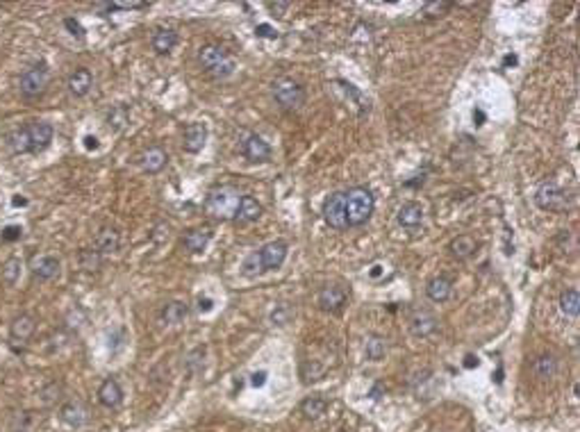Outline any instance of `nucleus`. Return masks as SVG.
I'll return each mask as SVG.
<instances>
[{"label":"nucleus","mask_w":580,"mask_h":432,"mask_svg":"<svg viewBox=\"0 0 580 432\" xmlns=\"http://www.w3.org/2000/svg\"><path fill=\"white\" fill-rule=\"evenodd\" d=\"M464 366H466V369H473V366H478V357H473V355H469V357H466V362H464Z\"/></svg>","instance_id":"obj_46"},{"label":"nucleus","mask_w":580,"mask_h":432,"mask_svg":"<svg viewBox=\"0 0 580 432\" xmlns=\"http://www.w3.org/2000/svg\"><path fill=\"white\" fill-rule=\"evenodd\" d=\"M60 416H62V421L68 423L71 428H80L82 423H84V419H87V414H84V407L80 405V403H73V401H68V403L62 405Z\"/></svg>","instance_id":"obj_25"},{"label":"nucleus","mask_w":580,"mask_h":432,"mask_svg":"<svg viewBox=\"0 0 580 432\" xmlns=\"http://www.w3.org/2000/svg\"><path fill=\"white\" fill-rule=\"evenodd\" d=\"M7 146H10L12 153H16V155L30 153V139H27L25 125H23V127H16V130H12L10 134H7Z\"/></svg>","instance_id":"obj_29"},{"label":"nucleus","mask_w":580,"mask_h":432,"mask_svg":"<svg viewBox=\"0 0 580 432\" xmlns=\"http://www.w3.org/2000/svg\"><path fill=\"white\" fill-rule=\"evenodd\" d=\"M60 259L55 257V255H39V257L32 259L30 264V271L37 280H53L60 275Z\"/></svg>","instance_id":"obj_11"},{"label":"nucleus","mask_w":580,"mask_h":432,"mask_svg":"<svg viewBox=\"0 0 580 432\" xmlns=\"http://www.w3.org/2000/svg\"><path fill=\"white\" fill-rule=\"evenodd\" d=\"M535 203L537 207L544 212H564L569 207V196L564 194V189L553 180L542 182L540 189L535 194Z\"/></svg>","instance_id":"obj_5"},{"label":"nucleus","mask_w":580,"mask_h":432,"mask_svg":"<svg viewBox=\"0 0 580 432\" xmlns=\"http://www.w3.org/2000/svg\"><path fill=\"white\" fill-rule=\"evenodd\" d=\"M253 387H262L266 382V373L264 371H260V373H253Z\"/></svg>","instance_id":"obj_43"},{"label":"nucleus","mask_w":580,"mask_h":432,"mask_svg":"<svg viewBox=\"0 0 580 432\" xmlns=\"http://www.w3.org/2000/svg\"><path fill=\"white\" fill-rule=\"evenodd\" d=\"M212 307H214L212 298H201V301H198V309H201V312H210Z\"/></svg>","instance_id":"obj_44"},{"label":"nucleus","mask_w":580,"mask_h":432,"mask_svg":"<svg viewBox=\"0 0 580 432\" xmlns=\"http://www.w3.org/2000/svg\"><path fill=\"white\" fill-rule=\"evenodd\" d=\"M244 275H249V278H253V275H257V273H262V266H260V257H257V253H253L249 259L244 262Z\"/></svg>","instance_id":"obj_36"},{"label":"nucleus","mask_w":580,"mask_h":432,"mask_svg":"<svg viewBox=\"0 0 580 432\" xmlns=\"http://www.w3.org/2000/svg\"><path fill=\"white\" fill-rule=\"evenodd\" d=\"M80 266L84 268V271H96L98 266H101V253L98 251H82L80 253Z\"/></svg>","instance_id":"obj_35"},{"label":"nucleus","mask_w":580,"mask_h":432,"mask_svg":"<svg viewBox=\"0 0 580 432\" xmlns=\"http://www.w3.org/2000/svg\"><path fill=\"white\" fill-rule=\"evenodd\" d=\"M10 432H34L37 430V414L30 412V409H21V412H14L10 416V423H7Z\"/></svg>","instance_id":"obj_23"},{"label":"nucleus","mask_w":580,"mask_h":432,"mask_svg":"<svg viewBox=\"0 0 580 432\" xmlns=\"http://www.w3.org/2000/svg\"><path fill=\"white\" fill-rule=\"evenodd\" d=\"M560 312L564 316L569 318H576L578 312H580V296H578V289H564L562 296H560Z\"/></svg>","instance_id":"obj_30"},{"label":"nucleus","mask_w":580,"mask_h":432,"mask_svg":"<svg viewBox=\"0 0 580 432\" xmlns=\"http://www.w3.org/2000/svg\"><path fill=\"white\" fill-rule=\"evenodd\" d=\"M239 201H242V194L235 187H216L207 194V201H205V212L214 218H221V221H228V218H235Z\"/></svg>","instance_id":"obj_2"},{"label":"nucleus","mask_w":580,"mask_h":432,"mask_svg":"<svg viewBox=\"0 0 580 432\" xmlns=\"http://www.w3.org/2000/svg\"><path fill=\"white\" fill-rule=\"evenodd\" d=\"M451 10V3H428L426 10H423V14H430V12H440L437 16H442L444 12Z\"/></svg>","instance_id":"obj_40"},{"label":"nucleus","mask_w":580,"mask_h":432,"mask_svg":"<svg viewBox=\"0 0 580 432\" xmlns=\"http://www.w3.org/2000/svg\"><path fill=\"white\" fill-rule=\"evenodd\" d=\"M437 330V318L430 314V312H416V314L409 318V332L414 337H428Z\"/></svg>","instance_id":"obj_18"},{"label":"nucleus","mask_w":580,"mask_h":432,"mask_svg":"<svg viewBox=\"0 0 580 432\" xmlns=\"http://www.w3.org/2000/svg\"><path fill=\"white\" fill-rule=\"evenodd\" d=\"M144 7H148V3H112V12L114 10H144Z\"/></svg>","instance_id":"obj_39"},{"label":"nucleus","mask_w":580,"mask_h":432,"mask_svg":"<svg viewBox=\"0 0 580 432\" xmlns=\"http://www.w3.org/2000/svg\"><path fill=\"white\" fill-rule=\"evenodd\" d=\"M555 369H557V362H555V357L553 355H542L540 359H537V364H535V371H537V375H540V378H551V375L555 373Z\"/></svg>","instance_id":"obj_34"},{"label":"nucleus","mask_w":580,"mask_h":432,"mask_svg":"<svg viewBox=\"0 0 580 432\" xmlns=\"http://www.w3.org/2000/svg\"><path fill=\"white\" fill-rule=\"evenodd\" d=\"M48 80H51V75H48L46 64L30 66L23 75H21V80H18L21 94H23L25 98H37V96H41L46 91Z\"/></svg>","instance_id":"obj_6"},{"label":"nucleus","mask_w":580,"mask_h":432,"mask_svg":"<svg viewBox=\"0 0 580 432\" xmlns=\"http://www.w3.org/2000/svg\"><path fill=\"white\" fill-rule=\"evenodd\" d=\"M153 51L160 53V55H166L171 53L175 44H178V34H175L173 30H157L153 34Z\"/></svg>","instance_id":"obj_27"},{"label":"nucleus","mask_w":580,"mask_h":432,"mask_svg":"<svg viewBox=\"0 0 580 432\" xmlns=\"http://www.w3.org/2000/svg\"><path fill=\"white\" fill-rule=\"evenodd\" d=\"M21 268H23V264H21L18 257H10L3 264V280L7 282V285H16L18 278H21Z\"/></svg>","instance_id":"obj_33"},{"label":"nucleus","mask_w":580,"mask_h":432,"mask_svg":"<svg viewBox=\"0 0 580 432\" xmlns=\"http://www.w3.org/2000/svg\"><path fill=\"white\" fill-rule=\"evenodd\" d=\"M262 271H275L285 264L287 259V244L285 242H268L266 246L260 248L257 253Z\"/></svg>","instance_id":"obj_9"},{"label":"nucleus","mask_w":580,"mask_h":432,"mask_svg":"<svg viewBox=\"0 0 580 432\" xmlns=\"http://www.w3.org/2000/svg\"><path fill=\"white\" fill-rule=\"evenodd\" d=\"M242 153L246 160L253 162V164H260V162H266L271 157V146H268L260 134H249L242 144Z\"/></svg>","instance_id":"obj_10"},{"label":"nucleus","mask_w":580,"mask_h":432,"mask_svg":"<svg viewBox=\"0 0 580 432\" xmlns=\"http://www.w3.org/2000/svg\"><path fill=\"white\" fill-rule=\"evenodd\" d=\"M323 221L335 230H346V207H344V191H335L323 203Z\"/></svg>","instance_id":"obj_7"},{"label":"nucleus","mask_w":580,"mask_h":432,"mask_svg":"<svg viewBox=\"0 0 580 432\" xmlns=\"http://www.w3.org/2000/svg\"><path fill=\"white\" fill-rule=\"evenodd\" d=\"M385 355H387V342L383 337H371L366 342V357L371 362H380V359H385Z\"/></svg>","instance_id":"obj_32"},{"label":"nucleus","mask_w":580,"mask_h":432,"mask_svg":"<svg viewBox=\"0 0 580 432\" xmlns=\"http://www.w3.org/2000/svg\"><path fill=\"white\" fill-rule=\"evenodd\" d=\"M91 84H94V77H91V71L89 68H75L73 73L68 75V82L66 87L71 91V96L75 98H82L89 94Z\"/></svg>","instance_id":"obj_15"},{"label":"nucleus","mask_w":580,"mask_h":432,"mask_svg":"<svg viewBox=\"0 0 580 432\" xmlns=\"http://www.w3.org/2000/svg\"><path fill=\"white\" fill-rule=\"evenodd\" d=\"M210 242H212V230L210 228H194V230H187L185 235H182V246L194 255L203 253Z\"/></svg>","instance_id":"obj_16"},{"label":"nucleus","mask_w":580,"mask_h":432,"mask_svg":"<svg viewBox=\"0 0 580 432\" xmlns=\"http://www.w3.org/2000/svg\"><path fill=\"white\" fill-rule=\"evenodd\" d=\"M449 251L455 259H466V257H471L473 251H476V242H473L469 235H459L449 244Z\"/></svg>","instance_id":"obj_28"},{"label":"nucleus","mask_w":580,"mask_h":432,"mask_svg":"<svg viewBox=\"0 0 580 432\" xmlns=\"http://www.w3.org/2000/svg\"><path fill=\"white\" fill-rule=\"evenodd\" d=\"M166 164H168V155L166 151H162L160 146L148 148V151L141 155V168H144L146 173H160Z\"/></svg>","instance_id":"obj_17"},{"label":"nucleus","mask_w":580,"mask_h":432,"mask_svg":"<svg viewBox=\"0 0 580 432\" xmlns=\"http://www.w3.org/2000/svg\"><path fill=\"white\" fill-rule=\"evenodd\" d=\"M21 235H23L21 225H7L3 230V242H16V239H21Z\"/></svg>","instance_id":"obj_37"},{"label":"nucleus","mask_w":580,"mask_h":432,"mask_svg":"<svg viewBox=\"0 0 580 432\" xmlns=\"http://www.w3.org/2000/svg\"><path fill=\"white\" fill-rule=\"evenodd\" d=\"M260 216H262V205L253 196H242L239 207H237V214H235V221L237 223H253V221H257Z\"/></svg>","instance_id":"obj_19"},{"label":"nucleus","mask_w":580,"mask_h":432,"mask_svg":"<svg viewBox=\"0 0 580 432\" xmlns=\"http://www.w3.org/2000/svg\"><path fill=\"white\" fill-rule=\"evenodd\" d=\"M344 207H346V225L349 228H357L364 225L371 218L373 209H376V198L366 187H355L344 191Z\"/></svg>","instance_id":"obj_1"},{"label":"nucleus","mask_w":580,"mask_h":432,"mask_svg":"<svg viewBox=\"0 0 580 432\" xmlns=\"http://www.w3.org/2000/svg\"><path fill=\"white\" fill-rule=\"evenodd\" d=\"M98 401H101L103 407H110V409L118 407L123 403V389H121V385H118L114 378L105 380L103 385H101V389H98Z\"/></svg>","instance_id":"obj_14"},{"label":"nucleus","mask_w":580,"mask_h":432,"mask_svg":"<svg viewBox=\"0 0 580 432\" xmlns=\"http://www.w3.org/2000/svg\"><path fill=\"white\" fill-rule=\"evenodd\" d=\"M399 223L403 225V228H419V225L423 223V207L419 203H405L403 207L399 209Z\"/></svg>","instance_id":"obj_21"},{"label":"nucleus","mask_w":580,"mask_h":432,"mask_svg":"<svg viewBox=\"0 0 580 432\" xmlns=\"http://www.w3.org/2000/svg\"><path fill=\"white\" fill-rule=\"evenodd\" d=\"M301 409L307 419H319L321 414H325V409H328V403H325V398H321V396H310L307 401H303Z\"/></svg>","instance_id":"obj_31"},{"label":"nucleus","mask_w":580,"mask_h":432,"mask_svg":"<svg viewBox=\"0 0 580 432\" xmlns=\"http://www.w3.org/2000/svg\"><path fill=\"white\" fill-rule=\"evenodd\" d=\"M346 301H349V296H346L344 289H342V287H337V285H328V287H323V289H321V294H319V305H321V309L332 312V314H337V312H342V309H344V305H346Z\"/></svg>","instance_id":"obj_13"},{"label":"nucleus","mask_w":580,"mask_h":432,"mask_svg":"<svg viewBox=\"0 0 580 432\" xmlns=\"http://www.w3.org/2000/svg\"><path fill=\"white\" fill-rule=\"evenodd\" d=\"M64 25L68 27V30H71V34H73V37H84V30H82V25L77 23L75 18H66V21H64Z\"/></svg>","instance_id":"obj_41"},{"label":"nucleus","mask_w":580,"mask_h":432,"mask_svg":"<svg viewBox=\"0 0 580 432\" xmlns=\"http://www.w3.org/2000/svg\"><path fill=\"white\" fill-rule=\"evenodd\" d=\"M473 121H476V125H483V123H485V112L480 110V107L473 110Z\"/></svg>","instance_id":"obj_45"},{"label":"nucleus","mask_w":580,"mask_h":432,"mask_svg":"<svg viewBox=\"0 0 580 432\" xmlns=\"http://www.w3.org/2000/svg\"><path fill=\"white\" fill-rule=\"evenodd\" d=\"M84 141H87V148H98V139L96 137H87Z\"/></svg>","instance_id":"obj_47"},{"label":"nucleus","mask_w":580,"mask_h":432,"mask_svg":"<svg viewBox=\"0 0 580 432\" xmlns=\"http://www.w3.org/2000/svg\"><path fill=\"white\" fill-rule=\"evenodd\" d=\"M189 314V307L185 305L182 301H171L166 303L164 309H162V321L168 323V325H178L187 318Z\"/></svg>","instance_id":"obj_26"},{"label":"nucleus","mask_w":580,"mask_h":432,"mask_svg":"<svg viewBox=\"0 0 580 432\" xmlns=\"http://www.w3.org/2000/svg\"><path fill=\"white\" fill-rule=\"evenodd\" d=\"M205 141H207V127L203 123H189L185 127V132H182V148L192 155L203 151Z\"/></svg>","instance_id":"obj_12"},{"label":"nucleus","mask_w":580,"mask_h":432,"mask_svg":"<svg viewBox=\"0 0 580 432\" xmlns=\"http://www.w3.org/2000/svg\"><path fill=\"white\" fill-rule=\"evenodd\" d=\"M118 246H121V237L114 228H103L98 232V239H96V251L101 255H108V253H116Z\"/></svg>","instance_id":"obj_24"},{"label":"nucleus","mask_w":580,"mask_h":432,"mask_svg":"<svg viewBox=\"0 0 580 432\" xmlns=\"http://www.w3.org/2000/svg\"><path fill=\"white\" fill-rule=\"evenodd\" d=\"M34 328H37V323H34V318L30 314H18L10 325V335L14 342H27L32 337Z\"/></svg>","instance_id":"obj_20"},{"label":"nucleus","mask_w":580,"mask_h":432,"mask_svg":"<svg viewBox=\"0 0 580 432\" xmlns=\"http://www.w3.org/2000/svg\"><path fill=\"white\" fill-rule=\"evenodd\" d=\"M289 7H292V3H268V10L273 12V16H285Z\"/></svg>","instance_id":"obj_42"},{"label":"nucleus","mask_w":580,"mask_h":432,"mask_svg":"<svg viewBox=\"0 0 580 432\" xmlns=\"http://www.w3.org/2000/svg\"><path fill=\"white\" fill-rule=\"evenodd\" d=\"M27 139H30V153L39 155L44 153L53 141V125L46 121H30L25 125Z\"/></svg>","instance_id":"obj_8"},{"label":"nucleus","mask_w":580,"mask_h":432,"mask_svg":"<svg viewBox=\"0 0 580 432\" xmlns=\"http://www.w3.org/2000/svg\"><path fill=\"white\" fill-rule=\"evenodd\" d=\"M273 101L280 110H299L305 103V89L292 77H280L273 82Z\"/></svg>","instance_id":"obj_4"},{"label":"nucleus","mask_w":580,"mask_h":432,"mask_svg":"<svg viewBox=\"0 0 580 432\" xmlns=\"http://www.w3.org/2000/svg\"><path fill=\"white\" fill-rule=\"evenodd\" d=\"M198 64L203 66L205 73H210L216 80H225L235 73V60L221 46H203L198 51Z\"/></svg>","instance_id":"obj_3"},{"label":"nucleus","mask_w":580,"mask_h":432,"mask_svg":"<svg viewBox=\"0 0 580 432\" xmlns=\"http://www.w3.org/2000/svg\"><path fill=\"white\" fill-rule=\"evenodd\" d=\"M510 64H516V58H514V55H507V58H505V66H510Z\"/></svg>","instance_id":"obj_48"},{"label":"nucleus","mask_w":580,"mask_h":432,"mask_svg":"<svg viewBox=\"0 0 580 432\" xmlns=\"http://www.w3.org/2000/svg\"><path fill=\"white\" fill-rule=\"evenodd\" d=\"M255 34H257V37H264V39H275V37H278V32H275L273 27L266 25V23H260L255 27Z\"/></svg>","instance_id":"obj_38"},{"label":"nucleus","mask_w":580,"mask_h":432,"mask_svg":"<svg viewBox=\"0 0 580 432\" xmlns=\"http://www.w3.org/2000/svg\"><path fill=\"white\" fill-rule=\"evenodd\" d=\"M426 294H428V298L433 301V303H446L451 298V294H453V282L449 278H444V275H440V278H433V280L428 282Z\"/></svg>","instance_id":"obj_22"}]
</instances>
